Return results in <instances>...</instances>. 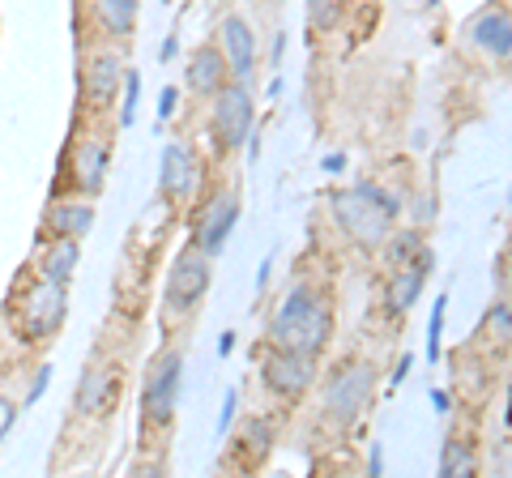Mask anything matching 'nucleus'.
<instances>
[{"label": "nucleus", "instance_id": "nucleus-24", "mask_svg": "<svg viewBox=\"0 0 512 478\" xmlns=\"http://www.w3.org/2000/svg\"><path fill=\"white\" fill-rule=\"evenodd\" d=\"M346 18V0H308V26L316 35H329V30H338Z\"/></svg>", "mask_w": 512, "mask_h": 478}, {"label": "nucleus", "instance_id": "nucleus-32", "mask_svg": "<svg viewBox=\"0 0 512 478\" xmlns=\"http://www.w3.org/2000/svg\"><path fill=\"white\" fill-rule=\"evenodd\" d=\"M175 107H180V90L167 86V90H163V99H158V116L171 120V116H175Z\"/></svg>", "mask_w": 512, "mask_h": 478}, {"label": "nucleus", "instance_id": "nucleus-29", "mask_svg": "<svg viewBox=\"0 0 512 478\" xmlns=\"http://www.w3.org/2000/svg\"><path fill=\"white\" fill-rule=\"evenodd\" d=\"M52 372H56V368H52V363H43V368L35 372V380H30V389H26V406H35V402H39V397H43V389H47V385H52Z\"/></svg>", "mask_w": 512, "mask_h": 478}, {"label": "nucleus", "instance_id": "nucleus-35", "mask_svg": "<svg viewBox=\"0 0 512 478\" xmlns=\"http://www.w3.org/2000/svg\"><path fill=\"white\" fill-rule=\"evenodd\" d=\"M431 406H436V414H448L453 410V397H448L444 389H431Z\"/></svg>", "mask_w": 512, "mask_h": 478}, {"label": "nucleus", "instance_id": "nucleus-39", "mask_svg": "<svg viewBox=\"0 0 512 478\" xmlns=\"http://www.w3.org/2000/svg\"><path fill=\"white\" fill-rule=\"evenodd\" d=\"M231 350H235V333H222V338H218V359H227Z\"/></svg>", "mask_w": 512, "mask_h": 478}, {"label": "nucleus", "instance_id": "nucleus-6", "mask_svg": "<svg viewBox=\"0 0 512 478\" xmlns=\"http://www.w3.org/2000/svg\"><path fill=\"white\" fill-rule=\"evenodd\" d=\"M214 99V116H210V129H214V146L218 154H235L248 146V137L256 129V103H252V90L248 82H222Z\"/></svg>", "mask_w": 512, "mask_h": 478}, {"label": "nucleus", "instance_id": "nucleus-36", "mask_svg": "<svg viewBox=\"0 0 512 478\" xmlns=\"http://www.w3.org/2000/svg\"><path fill=\"white\" fill-rule=\"evenodd\" d=\"M175 52H180V39H175V35H167V43H163V52H158V60H163V65H171V60H175Z\"/></svg>", "mask_w": 512, "mask_h": 478}, {"label": "nucleus", "instance_id": "nucleus-7", "mask_svg": "<svg viewBox=\"0 0 512 478\" xmlns=\"http://www.w3.org/2000/svg\"><path fill=\"white\" fill-rule=\"evenodd\" d=\"M64 316H69V286L35 278L18 299V325L26 333V342H47L56 338Z\"/></svg>", "mask_w": 512, "mask_h": 478}, {"label": "nucleus", "instance_id": "nucleus-4", "mask_svg": "<svg viewBox=\"0 0 512 478\" xmlns=\"http://www.w3.org/2000/svg\"><path fill=\"white\" fill-rule=\"evenodd\" d=\"M214 282V257H205L201 248H184L180 257L171 261L167 282H163V325L171 329L180 316H192L201 308V299L210 295Z\"/></svg>", "mask_w": 512, "mask_h": 478}, {"label": "nucleus", "instance_id": "nucleus-27", "mask_svg": "<svg viewBox=\"0 0 512 478\" xmlns=\"http://www.w3.org/2000/svg\"><path fill=\"white\" fill-rule=\"evenodd\" d=\"M444 316H448V295L431 304V325H427V363H440V338H444Z\"/></svg>", "mask_w": 512, "mask_h": 478}, {"label": "nucleus", "instance_id": "nucleus-10", "mask_svg": "<svg viewBox=\"0 0 512 478\" xmlns=\"http://www.w3.org/2000/svg\"><path fill=\"white\" fill-rule=\"evenodd\" d=\"M201 184V158L188 141H171L163 150V167H158V197L167 205H188L197 197Z\"/></svg>", "mask_w": 512, "mask_h": 478}, {"label": "nucleus", "instance_id": "nucleus-5", "mask_svg": "<svg viewBox=\"0 0 512 478\" xmlns=\"http://www.w3.org/2000/svg\"><path fill=\"white\" fill-rule=\"evenodd\" d=\"M329 214L338 222V231L346 235V244H355L359 252H376L384 244V235L393 231V218L372 205L355 184L350 188H338V193H329Z\"/></svg>", "mask_w": 512, "mask_h": 478}, {"label": "nucleus", "instance_id": "nucleus-33", "mask_svg": "<svg viewBox=\"0 0 512 478\" xmlns=\"http://www.w3.org/2000/svg\"><path fill=\"white\" fill-rule=\"evenodd\" d=\"M367 474H384V444H372V453H367Z\"/></svg>", "mask_w": 512, "mask_h": 478}, {"label": "nucleus", "instance_id": "nucleus-9", "mask_svg": "<svg viewBox=\"0 0 512 478\" xmlns=\"http://www.w3.org/2000/svg\"><path fill=\"white\" fill-rule=\"evenodd\" d=\"M124 56L103 47V52H90L82 60V103L90 111H111L120 99V86H124Z\"/></svg>", "mask_w": 512, "mask_h": 478}, {"label": "nucleus", "instance_id": "nucleus-34", "mask_svg": "<svg viewBox=\"0 0 512 478\" xmlns=\"http://www.w3.org/2000/svg\"><path fill=\"white\" fill-rule=\"evenodd\" d=\"M410 368H414V355H410V350H406V355H402V359H397V372H393V389H397V385H402V380L410 376Z\"/></svg>", "mask_w": 512, "mask_h": 478}, {"label": "nucleus", "instance_id": "nucleus-3", "mask_svg": "<svg viewBox=\"0 0 512 478\" xmlns=\"http://www.w3.org/2000/svg\"><path fill=\"white\" fill-rule=\"evenodd\" d=\"M184 368L188 355L180 346H163L146 368V385H141V419L154 432H167L180 410V389H184Z\"/></svg>", "mask_w": 512, "mask_h": 478}, {"label": "nucleus", "instance_id": "nucleus-38", "mask_svg": "<svg viewBox=\"0 0 512 478\" xmlns=\"http://www.w3.org/2000/svg\"><path fill=\"white\" fill-rule=\"evenodd\" d=\"M282 52H286V30L274 35V56H269V65H282Z\"/></svg>", "mask_w": 512, "mask_h": 478}, {"label": "nucleus", "instance_id": "nucleus-8", "mask_svg": "<svg viewBox=\"0 0 512 478\" xmlns=\"http://www.w3.org/2000/svg\"><path fill=\"white\" fill-rule=\"evenodd\" d=\"M261 385L274 397H282V402H299V397L316 385V359L265 342L261 346Z\"/></svg>", "mask_w": 512, "mask_h": 478}, {"label": "nucleus", "instance_id": "nucleus-14", "mask_svg": "<svg viewBox=\"0 0 512 478\" xmlns=\"http://www.w3.org/2000/svg\"><path fill=\"white\" fill-rule=\"evenodd\" d=\"M218 47L231 69V82H248L256 73V60H261V47H256V30L248 26L244 13H227L218 22Z\"/></svg>", "mask_w": 512, "mask_h": 478}, {"label": "nucleus", "instance_id": "nucleus-30", "mask_svg": "<svg viewBox=\"0 0 512 478\" xmlns=\"http://www.w3.org/2000/svg\"><path fill=\"white\" fill-rule=\"evenodd\" d=\"M235 406H239V393L227 389V397H222V414H218V440L231 432V423H235Z\"/></svg>", "mask_w": 512, "mask_h": 478}, {"label": "nucleus", "instance_id": "nucleus-26", "mask_svg": "<svg viewBox=\"0 0 512 478\" xmlns=\"http://www.w3.org/2000/svg\"><path fill=\"white\" fill-rule=\"evenodd\" d=\"M508 333H512V312H508V299L500 295V299H495V304L487 308L483 338H487V342H500V346H508Z\"/></svg>", "mask_w": 512, "mask_h": 478}, {"label": "nucleus", "instance_id": "nucleus-20", "mask_svg": "<svg viewBox=\"0 0 512 478\" xmlns=\"http://www.w3.org/2000/svg\"><path fill=\"white\" fill-rule=\"evenodd\" d=\"M274 436H278L274 419H265V414H256V419H248V423L231 436L235 453H239V466H244V470L261 466V461L269 457V449H274Z\"/></svg>", "mask_w": 512, "mask_h": 478}, {"label": "nucleus", "instance_id": "nucleus-12", "mask_svg": "<svg viewBox=\"0 0 512 478\" xmlns=\"http://www.w3.org/2000/svg\"><path fill=\"white\" fill-rule=\"evenodd\" d=\"M120 385H124V372L116 363H103V359L86 363L82 380H77L73 410L82 414V419H107L111 406H116V397H120Z\"/></svg>", "mask_w": 512, "mask_h": 478}, {"label": "nucleus", "instance_id": "nucleus-16", "mask_svg": "<svg viewBox=\"0 0 512 478\" xmlns=\"http://www.w3.org/2000/svg\"><path fill=\"white\" fill-rule=\"evenodd\" d=\"M73 188L82 197H99L103 193V184H107V171H111V146L103 137H82L73 146Z\"/></svg>", "mask_w": 512, "mask_h": 478}, {"label": "nucleus", "instance_id": "nucleus-18", "mask_svg": "<svg viewBox=\"0 0 512 478\" xmlns=\"http://www.w3.org/2000/svg\"><path fill=\"white\" fill-rule=\"evenodd\" d=\"M94 227V201L86 197H64V201H52L43 214V231L47 235H64V239H86Z\"/></svg>", "mask_w": 512, "mask_h": 478}, {"label": "nucleus", "instance_id": "nucleus-13", "mask_svg": "<svg viewBox=\"0 0 512 478\" xmlns=\"http://www.w3.org/2000/svg\"><path fill=\"white\" fill-rule=\"evenodd\" d=\"M235 222H239V197L231 193V188H222V193H214L201 205L197 227H192V248H201L205 257H222Z\"/></svg>", "mask_w": 512, "mask_h": 478}, {"label": "nucleus", "instance_id": "nucleus-15", "mask_svg": "<svg viewBox=\"0 0 512 478\" xmlns=\"http://www.w3.org/2000/svg\"><path fill=\"white\" fill-rule=\"evenodd\" d=\"M466 39L483 52L495 65H508L512 60V18L504 5H487L483 13H474L466 26Z\"/></svg>", "mask_w": 512, "mask_h": 478}, {"label": "nucleus", "instance_id": "nucleus-23", "mask_svg": "<svg viewBox=\"0 0 512 478\" xmlns=\"http://www.w3.org/2000/svg\"><path fill=\"white\" fill-rule=\"evenodd\" d=\"M419 248H423V235H419V231H389V235H384V244H380L376 252L384 257V265L393 269V265L410 261Z\"/></svg>", "mask_w": 512, "mask_h": 478}, {"label": "nucleus", "instance_id": "nucleus-25", "mask_svg": "<svg viewBox=\"0 0 512 478\" xmlns=\"http://www.w3.org/2000/svg\"><path fill=\"white\" fill-rule=\"evenodd\" d=\"M120 129H133L137 124V107H141V73L124 69V94H120Z\"/></svg>", "mask_w": 512, "mask_h": 478}, {"label": "nucleus", "instance_id": "nucleus-17", "mask_svg": "<svg viewBox=\"0 0 512 478\" xmlns=\"http://www.w3.org/2000/svg\"><path fill=\"white\" fill-rule=\"evenodd\" d=\"M184 77H188V90L197 99H210V94L222 90V82H231V69L222 60V47L218 43H197L184 65Z\"/></svg>", "mask_w": 512, "mask_h": 478}, {"label": "nucleus", "instance_id": "nucleus-21", "mask_svg": "<svg viewBox=\"0 0 512 478\" xmlns=\"http://www.w3.org/2000/svg\"><path fill=\"white\" fill-rule=\"evenodd\" d=\"M94 18H99V30L107 39H133L141 0H94Z\"/></svg>", "mask_w": 512, "mask_h": 478}, {"label": "nucleus", "instance_id": "nucleus-19", "mask_svg": "<svg viewBox=\"0 0 512 478\" xmlns=\"http://www.w3.org/2000/svg\"><path fill=\"white\" fill-rule=\"evenodd\" d=\"M77 265H82V239H64V235H47V244L39 252V278L47 282H60V286H69L73 274H77Z\"/></svg>", "mask_w": 512, "mask_h": 478}, {"label": "nucleus", "instance_id": "nucleus-31", "mask_svg": "<svg viewBox=\"0 0 512 478\" xmlns=\"http://www.w3.org/2000/svg\"><path fill=\"white\" fill-rule=\"evenodd\" d=\"M18 402H13V397H5V393H0V440H5L9 432H13V423H18Z\"/></svg>", "mask_w": 512, "mask_h": 478}, {"label": "nucleus", "instance_id": "nucleus-22", "mask_svg": "<svg viewBox=\"0 0 512 478\" xmlns=\"http://www.w3.org/2000/svg\"><path fill=\"white\" fill-rule=\"evenodd\" d=\"M440 474H444V478H470V474H478V453H474V444L461 440V436H448L444 449H440Z\"/></svg>", "mask_w": 512, "mask_h": 478}, {"label": "nucleus", "instance_id": "nucleus-37", "mask_svg": "<svg viewBox=\"0 0 512 478\" xmlns=\"http://www.w3.org/2000/svg\"><path fill=\"white\" fill-rule=\"evenodd\" d=\"M320 167H325L329 175H338V171H346V154H329V158H325V163H320Z\"/></svg>", "mask_w": 512, "mask_h": 478}, {"label": "nucleus", "instance_id": "nucleus-11", "mask_svg": "<svg viewBox=\"0 0 512 478\" xmlns=\"http://www.w3.org/2000/svg\"><path fill=\"white\" fill-rule=\"evenodd\" d=\"M431 274H436V252H431L427 244L414 252L410 261L393 265L389 286H384V308H389V316H406L414 304H419V299H423V286H427Z\"/></svg>", "mask_w": 512, "mask_h": 478}, {"label": "nucleus", "instance_id": "nucleus-28", "mask_svg": "<svg viewBox=\"0 0 512 478\" xmlns=\"http://www.w3.org/2000/svg\"><path fill=\"white\" fill-rule=\"evenodd\" d=\"M355 188H359V193H363L367 201L380 205V210L397 222V214H402V201H397V197H393V193H389V188H384L380 180H355Z\"/></svg>", "mask_w": 512, "mask_h": 478}, {"label": "nucleus", "instance_id": "nucleus-1", "mask_svg": "<svg viewBox=\"0 0 512 478\" xmlns=\"http://www.w3.org/2000/svg\"><path fill=\"white\" fill-rule=\"evenodd\" d=\"M333 338V299L316 282H291L265 321V342L320 359Z\"/></svg>", "mask_w": 512, "mask_h": 478}, {"label": "nucleus", "instance_id": "nucleus-2", "mask_svg": "<svg viewBox=\"0 0 512 478\" xmlns=\"http://www.w3.org/2000/svg\"><path fill=\"white\" fill-rule=\"evenodd\" d=\"M376 389H380V372L372 359H346L338 363L329 376H325V397H320V406H325V419L333 427H359L367 419V410L376 406Z\"/></svg>", "mask_w": 512, "mask_h": 478}]
</instances>
